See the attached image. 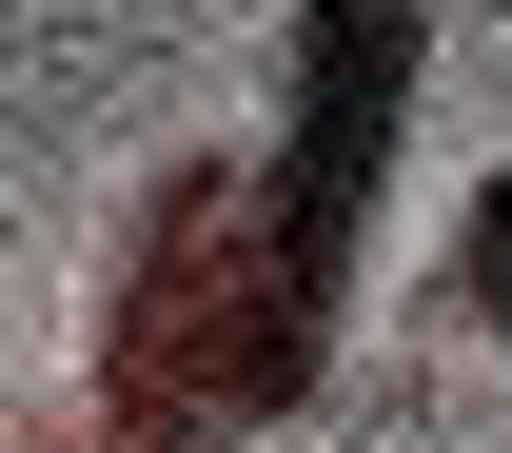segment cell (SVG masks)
<instances>
[{
    "label": "cell",
    "mask_w": 512,
    "mask_h": 453,
    "mask_svg": "<svg viewBox=\"0 0 512 453\" xmlns=\"http://www.w3.org/2000/svg\"><path fill=\"white\" fill-rule=\"evenodd\" d=\"M335 335H296L276 296V217H256V158H178L119 237V316H99V414L119 453H217V434H276L316 394Z\"/></svg>",
    "instance_id": "obj_1"
},
{
    "label": "cell",
    "mask_w": 512,
    "mask_h": 453,
    "mask_svg": "<svg viewBox=\"0 0 512 453\" xmlns=\"http://www.w3.org/2000/svg\"><path fill=\"white\" fill-rule=\"evenodd\" d=\"M414 79H434V0H296L276 20V138H256V217H276V296L296 335H335L375 197L414 158Z\"/></svg>",
    "instance_id": "obj_2"
},
{
    "label": "cell",
    "mask_w": 512,
    "mask_h": 453,
    "mask_svg": "<svg viewBox=\"0 0 512 453\" xmlns=\"http://www.w3.org/2000/svg\"><path fill=\"white\" fill-rule=\"evenodd\" d=\"M453 316H473V335H512V158L473 178V217H453Z\"/></svg>",
    "instance_id": "obj_3"
}]
</instances>
